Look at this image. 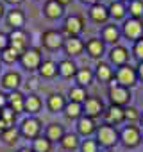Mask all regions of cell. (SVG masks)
I'll list each match as a JSON object with an SVG mask.
<instances>
[{
	"instance_id": "27",
	"label": "cell",
	"mask_w": 143,
	"mask_h": 152,
	"mask_svg": "<svg viewBox=\"0 0 143 152\" xmlns=\"http://www.w3.org/2000/svg\"><path fill=\"white\" fill-rule=\"evenodd\" d=\"M63 136H64V131H63V127H61L59 124H50V125H48V129H47V138H48L50 141L61 140Z\"/></svg>"
},
{
	"instance_id": "4",
	"label": "cell",
	"mask_w": 143,
	"mask_h": 152,
	"mask_svg": "<svg viewBox=\"0 0 143 152\" xmlns=\"http://www.w3.org/2000/svg\"><path fill=\"white\" fill-rule=\"evenodd\" d=\"M39 131H41V122L38 118H25L20 125V134L25 138H31V140L38 138Z\"/></svg>"
},
{
	"instance_id": "26",
	"label": "cell",
	"mask_w": 143,
	"mask_h": 152,
	"mask_svg": "<svg viewBox=\"0 0 143 152\" xmlns=\"http://www.w3.org/2000/svg\"><path fill=\"white\" fill-rule=\"evenodd\" d=\"M111 61L115 64H123L127 61V50L123 47H115L111 50Z\"/></svg>"
},
{
	"instance_id": "31",
	"label": "cell",
	"mask_w": 143,
	"mask_h": 152,
	"mask_svg": "<svg viewBox=\"0 0 143 152\" xmlns=\"http://www.w3.org/2000/svg\"><path fill=\"white\" fill-rule=\"evenodd\" d=\"M64 106H66V102H64V99H63L61 95H52V97L48 99V107H50V111H54V113L64 109Z\"/></svg>"
},
{
	"instance_id": "3",
	"label": "cell",
	"mask_w": 143,
	"mask_h": 152,
	"mask_svg": "<svg viewBox=\"0 0 143 152\" xmlns=\"http://www.w3.org/2000/svg\"><path fill=\"white\" fill-rule=\"evenodd\" d=\"M109 99H111V102H113L115 106H122V104H127V102H129L131 93H129L127 88L120 86L118 83H116V84L113 83L111 88H109Z\"/></svg>"
},
{
	"instance_id": "41",
	"label": "cell",
	"mask_w": 143,
	"mask_h": 152,
	"mask_svg": "<svg viewBox=\"0 0 143 152\" xmlns=\"http://www.w3.org/2000/svg\"><path fill=\"white\" fill-rule=\"evenodd\" d=\"M123 113H125V118L127 120H136L139 115H138V109H134V107H127V109H123Z\"/></svg>"
},
{
	"instance_id": "34",
	"label": "cell",
	"mask_w": 143,
	"mask_h": 152,
	"mask_svg": "<svg viewBox=\"0 0 143 152\" xmlns=\"http://www.w3.org/2000/svg\"><path fill=\"white\" fill-rule=\"evenodd\" d=\"M118 29L115 27V25H107L106 29H104V32H102V38H104V41H107V43H115L116 39H118Z\"/></svg>"
},
{
	"instance_id": "18",
	"label": "cell",
	"mask_w": 143,
	"mask_h": 152,
	"mask_svg": "<svg viewBox=\"0 0 143 152\" xmlns=\"http://www.w3.org/2000/svg\"><path fill=\"white\" fill-rule=\"evenodd\" d=\"M39 109H41V100H39V97H36V95H29V97H25L23 111H27V113H38Z\"/></svg>"
},
{
	"instance_id": "38",
	"label": "cell",
	"mask_w": 143,
	"mask_h": 152,
	"mask_svg": "<svg viewBox=\"0 0 143 152\" xmlns=\"http://www.w3.org/2000/svg\"><path fill=\"white\" fill-rule=\"evenodd\" d=\"M109 15L115 16V18H122V16L125 15V7H123V4H120V2H113V4L109 6Z\"/></svg>"
},
{
	"instance_id": "1",
	"label": "cell",
	"mask_w": 143,
	"mask_h": 152,
	"mask_svg": "<svg viewBox=\"0 0 143 152\" xmlns=\"http://www.w3.org/2000/svg\"><path fill=\"white\" fill-rule=\"evenodd\" d=\"M7 39H9V47H13L15 50H18L20 54H23L27 50V45H29V36L23 29H13L9 34H7Z\"/></svg>"
},
{
	"instance_id": "11",
	"label": "cell",
	"mask_w": 143,
	"mask_h": 152,
	"mask_svg": "<svg viewBox=\"0 0 143 152\" xmlns=\"http://www.w3.org/2000/svg\"><path fill=\"white\" fill-rule=\"evenodd\" d=\"M122 140H123V143H125L127 147H136V145L139 143V131H138L134 125H129V127L123 129Z\"/></svg>"
},
{
	"instance_id": "23",
	"label": "cell",
	"mask_w": 143,
	"mask_h": 152,
	"mask_svg": "<svg viewBox=\"0 0 143 152\" xmlns=\"http://www.w3.org/2000/svg\"><path fill=\"white\" fill-rule=\"evenodd\" d=\"M77 129H79L81 134L88 136V134H91V132L95 131V124H93V120H91L90 116H82V118L79 120V124H77Z\"/></svg>"
},
{
	"instance_id": "7",
	"label": "cell",
	"mask_w": 143,
	"mask_h": 152,
	"mask_svg": "<svg viewBox=\"0 0 143 152\" xmlns=\"http://www.w3.org/2000/svg\"><path fill=\"white\" fill-rule=\"evenodd\" d=\"M123 34L131 39H138L143 34V23L138 18H131L123 23Z\"/></svg>"
},
{
	"instance_id": "13",
	"label": "cell",
	"mask_w": 143,
	"mask_h": 152,
	"mask_svg": "<svg viewBox=\"0 0 143 152\" xmlns=\"http://www.w3.org/2000/svg\"><path fill=\"white\" fill-rule=\"evenodd\" d=\"M64 50H66V54H70V56H77V54H81L82 52V48H84V45H82V41L77 38V36H74V38H68L64 43Z\"/></svg>"
},
{
	"instance_id": "15",
	"label": "cell",
	"mask_w": 143,
	"mask_h": 152,
	"mask_svg": "<svg viewBox=\"0 0 143 152\" xmlns=\"http://www.w3.org/2000/svg\"><path fill=\"white\" fill-rule=\"evenodd\" d=\"M23 22H25V16L20 9H13V11L7 13V25L11 29H22Z\"/></svg>"
},
{
	"instance_id": "36",
	"label": "cell",
	"mask_w": 143,
	"mask_h": 152,
	"mask_svg": "<svg viewBox=\"0 0 143 152\" xmlns=\"http://www.w3.org/2000/svg\"><path fill=\"white\" fill-rule=\"evenodd\" d=\"M129 13L132 15V18H139L143 15V2L141 0H132L129 4Z\"/></svg>"
},
{
	"instance_id": "37",
	"label": "cell",
	"mask_w": 143,
	"mask_h": 152,
	"mask_svg": "<svg viewBox=\"0 0 143 152\" xmlns=\"http://www.w3.org/2000/svg\"><path fill=\"white\" fill-rule=\"evenodd\" d=\"M0 118H2L9 127H13V122H15V118H16V113H15L11 107H4L2 111H0Z\"/></svg>"
},
{
	"instance_id": "42",
	"label": "cell",
	"mask_w": 143,
	"mask_h": 152,
	"mask_svg": "<svg viewBox=\"0 0 143 152\" xmlns=\"http://www.w3.org/2000/svg\"><path fill=\"white\" fill-rule=\"evenodd\" d=\"M7 47H9V39H7V34L0 32V52H2L4 48H7Z\"/></svg>"
},
{
	"instance_id": "47",
	"label": "cell",
	"mask_w": 143,
	"mask_h": 152,
	"mask_svg": "<svg viewBox=\"0 0 143 152\" xmlns=\"http://www.w3.org/2000/svg\"><path fill=\"white\" fill-rule=\"evenodd\" d=\"M82 2H86V4H93V6H95V4H97V0H82Z\"/></svg>"
},
{
	"instance_id": "44",
	"label": "cell",
	"mask_w": 143,
	"mask_h": 152,
	"mask_svg": "<svg viewBox=\"0 0 143 152\" xmlns=\"http://www.w3.org/2000/svg\"><path fill=\"white\" fill-rule=\"evenodd\" d=\"M27 88H31V90H36V88H38V81H36V79H31V81L27 83Z\"/></svg>"
},
{
	"instance_id": "45",
	"label": "cell",
	"mask_w": 143,
	"mask_h": 152,
	"mask_svg": "<svg viewBox=\"0 0 143 152\" xmlns=\"http://www.w3.org/2000/svg\"><path fill=\"white\" fill-rule=\"evenodd\" d=\"M138 75L143 79V61H141V63H139V66H138Z\"/></svg>"
},
{
	"instance_id": "46",
	"label": "cell",
	"mask_w": 143,
	"mask_h": 152,
	"mask_svg": "<svg viewBox=\"0 0 143 152\" xmlns=\"http://www.w3.org/2000/svg\"><path fill=\"white\" fill-rule=\"evenodd\" d=\"M6 2H7V4H15V6H16V4H22L23 0H6Z\"/></svg>"
},
{
	"instance_id": "29",
	"label": "cell",
	"mask_w": 143,
	"mask_h": 152,
	"mask_svg": "<svg viewBox=\"0 0 143 152\" xmlns=\"http://www.w3.org/2000/svg\"><path fill=\"white\" fill-rule=\"evenodd\" d=\"M86 90L82 88V86H75V88H72L70 90V99H72V102H77V104H81V102H84L86 100Z\"/></svg>"
},
{
	"instance_id": "20",
	"label": "cell",
	"mask_w": 143,
	"mask_h": 152,
	"mask_svg": "<svg viewBox=\"0 0 143 152\" xmlns=\"http://www.w3.org/2000/svg\"><path fill=\"white\" fill-rule=\"evenodd\" d=\"M86 48H88V52H90L91 57H98V56H102V52H104V45H102V41L97 39V38H91V39L86 43Z\"/></svg>"
},
{
	"instance_id": "2",
	"label": "cell",
	"mask_w": 143,
	"mask_h": 152,
	"mask_svg": "<svg viewBox=\"0 0 143 152\" xmlns=\"http://www.w3.org/2000/svg\"><path fill=\"white\" fill-rule=\"evenodd\" d=\"M20 63H22V66L27 68V70H36V68H39V64H41L39 50H38V48H27V50L20 56Z\"/></svg>"
},
{
	"instance_id": "53",
	"label": "cell",
	"mask_w": 143,
	"mask_h": 152,
	"mask_svg": "<svg viewBox=\"0 0 143 152\" xmlns=\"http://www.w3.org/2000/svg\"><path fill=\"white\" fill-rule=\"evenodd\" d=\"M125 2H127V0H125ZM131 2H132V0H131Z\"/></svg>"
},
{
	"instance_id": "9",
	"label": "cell",
	"mask_w": 143,
	"mask_h": 152,
	"mask_svg": "<svg viewBox=\"0 0 143 152\" xmlns=\"http://www.w3.org/2000/svg\"><path fill=\"white\" fill-rule=\"evenodd\" d=\"M102 107L104 106H102L100 99H97V97H90L84 100V111H86V116H90V118L98 116L102 113Z\"/></svg>"
},
{
	"instance_id": "22",
	"label": "cell",
	"mask_w": 143,
	"mask_h": 152,
	"mask_svg": "<svg viewBox=\"0 0 143 152\" xmlns=\"http://www.w3.org/2000/svg\"><path fill=\"white\" fill-rule=\"evenodd\" d=\"M57 72L63 75V77H72V75H75V64L72 63L70 59H64V61H61L59 63V66H57Z\"/></svg>"
},
{
	"instance_id": "35",
	"label": "cell",
	"mask_w": 143,
	"mask_h": 152,
	"mask_svg": "<svg viewBox=\"0 0 143 152\" xmlns=\"http://www.w3.org/2000/svg\"><path fill=\"white\" fill-rule=\"evenodd\" d=\"M18 136H20V131L15 129V127H9V129L2 131V140H4L6 143H15V141L18 140Z\"/></svg>"
},
{
	"instance_id": "8",
	"label": "cell",
	"mask_w": 143,
	"mask_h": 152,
	"mask_svg": "<svg viewBox=\"0 0 143 152\" xmlns=\"http://www.w3.org/2000/svg\"><path fill=\"white\" fill-rule=\"evenodd\" d=\"M41 39H43V45L47 48H50V50H55V48H59L63 45V36L57 31H47V32H43Z\"/></svg>"
},
{
	"instance_id": "21",
	"label": "cell",
	"mask_w": 143,
	"mask_h": 152,
	"mask_svg": "<svg viewBox=\"0 0 143 152\" xmlns=\"http://www.w3.org/2000/svg\"><path fill=\"white\" fill-rule=\"evenodd\" d=\"M111 77H113V70L109 68V64L98 63V64H97V79H98L100 83H107Z\"/></svg>"
},
{
	"instance_id": "14",
	"label": "cell",
	"mask_w": 143,
	"mask_h": 152,
	"mask_svg": "<svg viewBox=\"0 0 143 152\" xmlns=\"http://www.w3.org/2000/svg\"><path fill=\"white\" fill-rule=\"evenodd\" d=\"M106 120L109 122V124H120L122 120H125V113H123V109L120 107V106H111V107H107V111H106Z\"/></svg>"
},
{
	"instance_id": "19",
	"label": "cell",
	"mask_w": 143,
	"mask_h": 152,
	"mask_svg": "<svg viewBox=\"0 0 143 152\" xmlns=\"http://www.w3.org/2000/svg\"><path fill=\"white\" fill-rule=\"evenodd\" d=\"M45 15L48 18H59L63 15V6L57 2V0H50V2H47V6H45Z\"/></svg>"
},
{
	"instance_id": "6",
	"label": "cell",
	"mask_w": 143,
	"mask_h": 152,
	"mask_svg": "<svg viewBox=\"0 0 143 152\" xmlns=\"http://www.w3.org/2000/svg\"><path fill=\"white\" fill-rule=\"evenodd\" d=\"M136 77H138V73L134 72V68H131V66H127V64H123V66L118 70V73H116L118 84L123 86V88L132 86V84L136 83Z\"/></svg>"
},
{
	"instance_id": "12",
	"label": "cell",
	"mask_w": 143,
	"mask_h": 152,
	"mask_svg": "<svg viewBox=\"0 0 143 152\" xmlns=\"http://www.w3.org/2000/svg\"><path fill=\"white\" fill-rule=\"evenodd\" d=\"M23 102H25V97L20 91H16V90L7 95V107H11L15 113L23 111Z\"/></svg>"
},
{
	"instance_id": "40",
	"label": "cell",
	"mask_w": 143,
	"mask_h": 152,
	"mask_svg": "<svg viewBox=\"0 0 143 152\" xmlns=\"http://www.w3.org/2000/svg\"><path fill=\"white\" fill-rule=\"evenodd\" d=\"M134 56L139 61H143V39H138L136 41V45H134Z\"/></svg>"
},
{
	"instance_id": "16",
	"label": "cell",
	"mask_w": 143,
	"mask_h": 152,
	"mask_svg": "<svg viewBox=\"0 0 143 152\" xmlns=\"http://www.w3.org/2000/svg\"><path fill=\"white\" fill-rule=\"evenodd\" d=\"M2 86H4L6 90L15 91V90L20 86V73H16V72H7L4 77H2Z\"/></svg>"
},
{
	"instance_id": "30",
	"label": "cell",
	"mask_w": 143,
	"mask_h": 152,
	"mask_svg": "<svg viewBox=\"0 0 143 152\" xmlns=\"http://www.w3.org/2000/svg\"><path fill=\"white\" fill-rule=\"evenodd\" d=\"M0 56H2V61H4V63H15V61L20 59L22 54H20L18 50H15L13 47H7V48L2 50V54H0Z\"/></svg>"
},
{
	"instance_id": "43",
	"label": "cell",
	"mask_w": 143,
	"mask_h": 152,
	"mask_svg": "<svg viewBox=\"0 0 143 152\" xmlns=\"http://www.w3.org/2000/svg\"><path fill=\"white\" fill-rule=\"evenodd\" d=\"M4 107H7V95L0 93V111H2Z\"/></svg>"
},
{
	"instance_id": "17",
	"label": "cell",
	"mask_w": 143,
	"mask_h": 152,
	"mask_svg": "<svg viewBox=\"0 0 143 152\" xmlns=\"http://www.w3.org/2000/svg\"><path fill=\"white\" fill-rule=\"evenodd\" d=\"M90 16L95 20V22H106L109 18V9L102 4H95L91 6V11H90Z\"/></svg>"
},
{
	"instance_id": "25",
	"label": "cell",
	"mask_w": 143,
	"mask_h": 152,
	"mask_svg": "<svg viewBox=\"0 0 143 152\" xmlns=\"http://www.w3.org/2000/svg\"><path fill=\"white\" fill-rule=\"evenodd\" d=\"M39 73L43 75V77H54V75L57 73V64L54 61H43L39 64Z\"/></svg>"
},
{
	"instance_id": "48",
	"label": "cell",
	"mask_w": 143,
	"mask_h": 152,
	"mask_svg": "<svg viewBox=\"0 0 143 152\" xmlns=\"http://www.w3.org/2000/svg\"><path fill=\"white\" fill-rule=\"evenodd\" d=\"M2 16H4V6L0 4V18H2Z\"/></svg>"
},
{
	"instance_id": "33",
	"label": "cell",
	"mask_w": 143,
	"mask_h": 152,
	"mask_svg": "<svg viewBox=\"0 0 143 152\" xmlns=\"http://www.w3.org/2000/svg\"><path fill=\"white\" fill-rule=\"evenodd\" d=\"M64 113H66L68 118H77V116H81L82 107H81V104H77V102H70V104L64 106Z\"/></svg>"
},
{
	"instance_id": "28",
	"label": "cell",
	"mask_w": 143,
	"mask_h": 152,
	"mask_svg": "<svg viewBox=\"0 0 143 152\" xmlns=\"http://www.w3.org/2000/svg\"><path fill=\"white\" fill-rule=\"evenodd\" d=\"M93 81V72L91 70H88V68H81L79 72H77V83H79V86H88L90 83Z\"/></svg>"
},
{
	"instance_id": "39",
	"label": "cell",
	"mask_w": 143,
	"mask_h": 152,
	"mask_svg": "<svg viewBox=\"0 0 143 152\" xmlns=\"http://www.w3.org/2000/svg\"><path fill=\"white\" fill-rule=\"evenodd\" d=\"M82 152H97V141L93 140H84L82 145H81Z\"/></svg>"
},
{
	"instance_id": "5",
	"label": "cell",
	"mask_w": 143,
	"mask_h": 152,
	"mask_svg": "<svg viewBox=\"0 0 143 152\" xmlns=\"http://www.w3.org/2000/svg\"><path fill=\"white\" fill-rule=\"evenodd\" d=\"M97 140H98V143H102L104 147H111V145L116 143L118 132H116L111 125H102V127L98 129V132H97Z\"/></svg>"
},
{
	"instance_id": "24",
	"label": "cell",
	"mask_w": 143,
	"mask_h": 152,
	"mask_svg": "<svg viewBox=\"0 0 143 152\" xmlns=\"http://www.w3.org/2000/svg\"><path fill=\"white\" fill-rule=\"evenodd\" d=\"M52 148V141L48 138H34V143H32V150L34 152H50Z\"/></svg>"
},
{
	"instance_id": "49",
	"label": "cell",
	"mask_w": 143,
	"mask_h": 152,
	"mask_svg": "<svg viewBox=\"0 0 143 152\" xmlns=\"http://www.w3.org/2000/svg\"><path fill=\"white\" fill-rule=\"evenodd\" d=\"M57 2H59V4L63 6V4H68V2H70V0H57Z\"/></svg>"
},
{
	"instance_id": "51",
	"label": "cell",
	"mask_w": 143,
	"mask_h": 152,
	"mask_svg": "<svg viewBox=\"0 0 143 152\" xmlns=\"http://www.w3.org/2000/svg\"><path fill=\"white\" fill-rule=\"evenodd\" d=\"M141 124H143V115H141Z\"/></svg>"
},
{
	"instance_id": "50",
	"label": "cell",
	"mask_w": 143,
	"mask_h": 152,
	"mask_svg": "<svg viewBox=\"0 0 143 152\" xmlns=\"http://www.w3.org/2000/svg\"><path fill=\"white\" fill-rule=\"evenodd\" d=\"M18 152H34V150H29V148H20Z\"/></svg>"
},
{
	"instance_id": "52",
	"label": "cell",
	"mask_w": 143,
	"mask_h": 152,
	"mask_svg": "<svg viewBox=\"0 0 143 152\" xmlns=\"http://www.w3.org/2000/svg\"><path fill=\"white\" fill-rule=\"evenodd\" d=\"M102 152H111V150H102Z\"/></svg>"
},
{
	"instance_id": "32",
	"label": "cell",
	"mask_w": 143,
	"mask_h": 152,
	"mask_svg": "<svg viewBox=\"0 0 143 152\" xmlns=\"http://www.w3.org/2000/svg\"><path fill=\"white\" fill-rule=\"evenodd\" d=\"M61 145H63L66 150H74V148L79 147V140H77L75 134H64V136L61 138Z\"/></svg>"
},
{
	"instance_id": "10",
	"label": "cell",
	"mask_w": 143,
	"mask_h": 152,
	"mask_svg": "<svg viewBox=\"0 0 143 152\" xmlns=\"http://www.w3.org/2000/svg\"><path fill=\"white\" fill-rule=\"evenodd\" d=\"M64 31L70 34V38L77 36L81 31H82V20L79 16H68L64 20Z\"/></svg>"
}]
</instances>
